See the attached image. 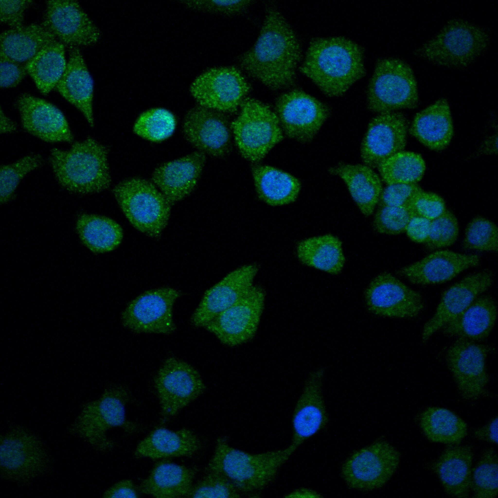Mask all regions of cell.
I'll use <instances>...</instances> for the list:
<instances>
[{
  "label": "cell",
  "instance_id": "obj_55",
  "mask_svg": "<svg viewBox=\"0 0 498 498\" xmlns=\"http://www.w3.org/2000/svg\"><path fill=\"white\" fill-rule=\"evenodd\" d=\"M140 492L133 481L129 479L120 480L107 489L103 498H137Z\"/></svg>",
  "mask_w": 498,
  "mask_h": 498
},
{
  "label": "cell",
  "instance_id": "obj_54",
  "mask_svg": "<svg viewBox=\"0 0 498 498\" xmlns=\"http://www.w3.org/2000/svg\"><path fill=\"white\" fill-rule=\"evenodd\" d=\"M431 220L417 215H412L406 229L408 237L412 241L424 243L429 234Z\"/></svg>",
  "mask_w": 498,
  "mask_h": 498
},
{
  "label": "cell",
  "instance_id": "obj_30",
  "mask_svg": "<svg viewBox=\"0 0 498 498\" xmlns=\"http://www.w3.org/2000/svg\"><path fill=\"white\" fill-rule=\"evenodd\" d=\"M473 459L471 446L455 445L445 449L432 463L431 468L448 495L457 498L469 497Z\"/></svg>",
  "mask_w": 498,
  "mask_h": 498
},
{
  "label": "cell",
  "instance_id": "obj_20",
  "mask_svg": "<svg viewBox=\"0 0 498 498\" xmlns=\"http://www.w3.org/2000/svg\"><path fill=\"white\" fill-rule=\"evenodd\" d=\"M259 270V266L256 264L242 266L207 290L190 318L191 325L204 328L220 313L246 296L253 287V281Z\"/></svg>",
  "mask_w": 498,
  "mask_h": 498
},
{
  "label": "cell",
  "instance_id": "obj_42",
  "mask_svg": "<svg viewBox=\"0 0 498 498\" xmlns=\"http://www.w3.org/2000/svg\"><path fill=\"white\" fill-rule=\"evenodd\" d=\"M177 125L174 114L162 107L148 109L138 117L133 125L134 133L147 141L158 142L170 137Z\"/></svg>",
  "mask_w": 498,
  "mask_h": 498
},
{
  "label": "cell",
  "instance_id": "obj_39",
  "mask_svg": "<svg viewBox=\"0 0 498 498\" xmlns=\"http://www.w3.org/2000/svg\"><path fill=\"white\" fill-rule=\"evenodd\" d=\"M419 424L425 437L434 443L458 445L467 434L466 423L444 408H427L420 414Z\"/></svg>",
  "mask_w": 498,
  "mask_h": 498
},
{
  "label": "cell",
  "instance_id": "obj_38",
  "mask_svg": "<svg viewBox=\"0 0 498 498\" xmlns=\"http://www.w3.org/2000/svg\"><path fill=\"white\" fill-rule=\"evenodd\" d=\"M76 230L82 243L96 253L111 251L117 248L123 238L120 225L103 215L83 213L76 221Z\"/></svg>",
  "mask_w": 498,
  "mask_h": 498
},
{
  "label": "cell",
  "instance_id": "obj_22",
  "mask_svg": "<svg viewBox=\"0 0 498 498\" xmlns=\"http://www.w3.org/2000/svg\"><path fill=\"white\" fill-rule=\"evenodd\" d=\"M493 281V272L486 269L466 276L445 290L433 315L423 328L422 341H427L458 316L490 288Z\"/></svg>",
  "mask_w": 498,
  "mask_h": 498
},
{
  "label": "cell",
  "instance_id": "obj_7",
  "mask_svg": "<svg viewBox=\"0 0 498 498\" xmlns=\"http://www.w3.org/2000/svg\"><path fill=\"white\" fill-rule=\"evenodd\" d=\"M0 466L2 480L21 485L50 474L53 467L42 440L17 424L12 425L0 436Z\"/></svg>",
  "mask_w": 498,
  "mask_h": 498
},
{
  "label": "cell",
  "instance_id": "obj_17",
  "mask_svg": "<svg viewBox=\"0 0 498 498\" xmlns=\"http://www.w3.org/2000/svg\"><path fill=\"white\" fill-rule=\"evenodd\" d=\"M266 292L259 285L220 313L204 328L224 345L234 347L253 339L264 311Z\"/></svg>",
  "mask_w": 498,
  "mask_h": 498
},
{
  "label": "cell",
  "instance_id": "obj_32",
  "mask_svg": "<svg viewBox=\"0 0 498 498\" xmlns=\"http://www.w3.org/2000/svg\"><path fill=\"white\" fill-rule=\"evenodd\" d=\"M497 306L489 296L477 298L466 309L442 329L447 337L478 342L486 338L493 329Z\"/></svg>",
  "mask_w": 498,
  "mask_h": 498
},
{
  "label": "cell",
  "instance_id": "obj_28",
  "mask_svg": "<svg viewBox=\"0 0 498 498\" xmlns=\"http://www.w3.org/2000/svg\"><path fill=\"white\" fill-rule=\"evenodd\" d=\"M56 88L68 102L94 126L93 112V82L79 49L70 47L66 70Z\"/></svg>",
  "mask_w": 498,
  "mask_h": 498
},
{
  "label": "cell",
  "instance_id": "obj_12",
  "mask_svg": "<svg viewBox=\"0 0 498 498\" xmlns=\"http://www.w3.org/2000/svg\"><path fill=\"white\" fill-rule=\"evenodd\" d=\"M160 406V422L168 423L202 395L206 386L198 371L187 362L169 357L162 363L154 379Z\"/></svg>",
  "mask_w": 498,
  "mask_h": 498
},
{
  "label": "cell",
  "instance_id": "obj_56",
  "mask_svg": "<svg viewBox=\"0 0 498 498\" xmlns=\"http://www.w3.org/2000/svg\"><path fill=\"white\" fill-rule=\"evenodd\" d=\"M475 438L494 445L498 443V416L492 418L485 425L475 430Z\"/></svg>",
  "mask_w": 498,
  "mask_h": 498
},
{
  "label": "cell",
  "instance_id": "obj_40",
  "mask_svg": "<svg viewBox=\"0 0 498 498\" xmlns=\"http://www.w3.org/2000/svg\"><path fill=\"white\" fill-rule=\"evenodd\" d=\"M64 45L58 40L50 44L26 64L29 74L43 94L56 87L67 67Z\"/></svg>",
  "mask_w": 498,
  "mask_h": 498
},
{
  "label": "cell",
  "instance_id": "obj_4",
  "mask_svg": "<svg viewBox=\"0 0 498 498\" xmlns=\"http://www.w3.org/2000/svg\"><path fill=\"white\" fill-rule=\"evenodd\" d=\"M108 149L89 137L68 150L53 148L49 162L59 185L68 192L90 195L107 190L111 184Z\"/></svg>",
  "mask_w": 498,
  "mask_h": 498
},
{
  "label": "cell",
  "instance_id": "obj_23",
  "mask_svg": "<svg viewBox=\"0 0 498 498\" xmlns=\"http://www.w3.org/2000/svg\"><path fill=\"white\" fill-rule=\"evenodd\" d=\"M408 130V120L401 112L382 113L373 118L361 144L364 164L377 168L391 156L404 151Z\"/></svg>",
  "mask_w": 498,
  "mask_h": 498
},
{
  "label": "cell",
  "instance_id": "obj_24",
  "mask_svg": "<svg viewBox=\"0 0 498 498\" xmlns=\"http://www.w3.org/2000/svg\"><path fill=\"white\" fill-rule=\"evenodd\" d=\"M324 369L311 371L292 416V436L288 445L295 452L306 440L324 429L329 422L322 392Z\"/></svg>",
  "mask_w": 498,
  "mask_h": 498
},
{
  "label": "cell",
  "instance_id": "obj_16",
  "mask_svg": "<svg viewBox=\"0 0 498 498\" xmlns=\"http://www.w3.org/2000/svg\"><path fill=\"white\" fill-rule=\"evenodd\" d=\"M275 108L283 133L303 144L313 140L330 114L326 104L298 89L281 94Z\"/></svg>",
  "mask_w": 498,
  "mask_h": 498
},
{
  "label": "cell",
  "instance_id": "obj_52",
  "mask_svg": "<svg viewBox=\"0 0 498 498\" xmlns=\"http://www.w3.org/2000/svg\"><path fill=\"white\" fill-rule=\"evenodd\" d=\"M31 0H0V22L10 28L23 25L26 10L32 4Z\"/></svg>",
  "mask_w": 498,
  "mask_h": 498
},
{
  "label": "cell",
  "instance_id": "obj_43",
  "mask_svg": "<svg viewBox=\"0 0 498 498\" xmlns=\"http://www.w3.org/2000/svg\"><path fill=\"white\" fill-rule=\"evenodd\" d=\"M498 487V456L493 448L483 451L472 471L471 491L473 497L493 498Z\"/></svg>",
  "mask_w": 498,
  "mask_h": 498
},
{
  "label": "cell",
  "instance_id": "obj_58",
  "mask_svg": "<svg viewBox=\"0 0 498 498\" xmlns=\"http://www.w3.org/2000/svg\"><path fill=\"white\" fill-rule=\"evenodd\" d=\"M18 129L17 124L9 118L0 109V133L11 134Z\"/></svg>",
  "mask_w": 498,
  "mask_h": 498
},
{
  "label": "cell",
  "instance_id": "obj_14",
  "mask_svg": "<svg viewBox=\"0 0 498 498\" xmlns=\"http://www.w3.org/2000/svg\"><path fill=\"white\" fill-rule=\"evenodd\" d=\"M493 348L466 339L457 338L445 354L447 367L461 397L474 401L486 396L489 375L487 357Z\"/></svg>",
  "mask_w": 498,
  "mask_h": 498
},
{
  "label": "cell",
  "instance_id": "obj_25",
  "mask_svg": "<svg viewBox=\"0 0 498 498\" xmlns=\"http://www.w3.org/2000/svg\"><path fill=\"white\" fill-rule=\"evenodd\" d=\"M16 105L23 129L46 142H71L73 136L63 112L51 103L30 94L20 95Z\"/></svg>",
  "mask_w": 498,
  "mask_h": 498
},
{
  "label": "cell",
  "instance_id": "obj_59",
  "mask_svg": "<svg viewBox=\"0 0 498 498\" xmlns=\"http://www.w3.org/2000/svg\"><path fill=\"white\" fill-rule=\"evenodd\" d=\"M479 153L490 155L497 153V136L493 135L487 138L480 146Z\"/></svg>",
  "mask_w": 498,
  "mask_h": 498
},
{
  "label": "cell",
  "instance_id": "obj_45",
  "mask_svg": "<svg viewBox=\"0 0 498 498\" xmlns=\"http://www.w3.org/2000/svg\"><path fill=\"white\" fill-rule=\"evenodd\" d=\"M463 246L469 250L497 251L498 231L496 225L486 217L481 216L474 217L466 227Z\"/></svg>",
  "mask_w": 498,
  "mask_h": 498
},
{
  "label": "cell",
  "instance_id": "obj_47",
  "mask_svg": "<svg viewBox=\"0 0 498 498\" xmlns=\"http://www.w3.org/2000/svg\"><path fill=\"white\" fill-rule=\"evenodd\" d=\"M459 231L456 217L446 210L442 214L431 220L429 234L424 244L429 249L449 246L456 241Z\"/></svg>",
  "mask_w": 498,
  "mask_h": 498
},
{
  "label": "cell",
  "instance_id": "obj_10",
  "mask_svg": "<svg viewBox=\"0 0 498 498\" xmlns=\"http://www.w3.org/2000/svg\"><path fill=\"white\" fill-rule=\"evenodd\" d=\"M231 128L241 156L252 162L264 159L284 138L276 113L254 98L244 101L240 114L231 123Z\"/></svg>",
  "mask_w": 498,
  "mask_h": 498
},
{
  "label": "cell",
  "instance_id": "obj_48",
  "mask_svg": "<svg viewBox=\"0 0 498 498\" xmlns=\"http://www.w3.org/2000/svg\"><path fill=\"white\" fill-rule=\"evenodd\" d=\"M412 215L407 206H380L374 218V227L380 233L400 234L405 231Z\"/></svg>",
  "mask_w": 498,
  "mask_h": 498
},
{
  "label": "cell",
  "instance_id": "obj_57",
  "mask_svg": "<svg viewBox=\"0 0 498 498\" xmlns=\"http://www.w3.org/2000/svg\"><path fill=\"white\" fill-rule=\"evenodd\" d=\"M285 498H321L322 495L318 492L306 488L295 489L284 496Z\"/></svg>",
  "mask_w": 498,
  "mask_h": 498
},
{
  "label": "cell",
  "instance_id": "obj_50",
  "mask_svg": "<svg viewBox=\"0 0 498 498\" xmlns=\"http://www.w3.org/2000/svg\"><path fill=\"white\" fill-rule=\"evenodd\" d=\"M252 0H190L187 5L193 9L210 14L231 16L244 12Z\"/></svg>",
  "mask_w": 498,
  "mask_h": 498
},
{
  "label": "cell",
  "instance_id": "obj_49",
  "mask_svg": "<svg viewBox=\"0 0 498 498\" xmlns=\"http://www.w3.org/2000/svg\"><path fill=\"white\" fill-rule=\"evenodd\" d=\"M412 215L432 220L446 210L444 199L437 194L423 190L416 194L407 206Z\"/></svg>",
  "mask_w": 498,
  "mask_h": 498
},
{
  "label": "cell",
  "instance_id": "obj_8",
  "mask_svg": "<svg viewBox=\"0 0 498 498\" xmlns=\"http://www.w3.org/2000/svg\"><path fill=\"white\" fill-rule=\"evenodd\" d=\"M112 192L132 226L151 238H160L168 224L171 204L152 181L129 178L118 183Z\"/></svg>",
  "mask_w": 498,
  "mask_h": 498
},
{
  "label": "cell",
  "instance_id": "obj_2",
  "mask_svg": "<svg viewBox=\"0 0 498 498\" xmlns=\"http://www.w3.org/2000/svg\"><path fill=\"white\" fill-rule=\"evenodd\" d=\"M363 51L342 36L318 37L310 41L300 71L328 96L338 97L365 73Z\"/></svg>",
  "mask_w": 498,
  "mask_h": 498
},
{
  "label": "cell",
  "instance_id": "obj_21",
  "mask_svg": "<svg viewBox=\"0 0 498 498\" xmlns=\"http://www.w3.org/2000/svg\"><path fill=\"white\" fill-rule=\"evenodd\" d=\"M42 24L57 40L70 47L92 45L101 35L88 14L74 0L47 1Z\"/></svg>",
  "mask_w": 498,
  "mask_h": 498
},
{
  "label": "cell",
  "instance_id": "obj_37",
  "mask_svg": "<svg viewBox=\"0 0 498 498\" xmlns=\"http://www.w3.org/2000/svg\"><path fill=\"white\" fill-rule=\"evenodd\" d=\"M296 252L302 264L331 274L339 273L345 261L341 241L328 234L300 241Z\"/></svg>",
  "mask_w": 498,
  "mask_h": 498
},
{
  "label": "cell",
  "instance_id": "obj_19",
  "mask_svg": "<svg viewBox=\"0 0 498 498\" xmlns=\"http://www.w3.org/2000/svg\"><path fill=\"white\" fill-rule=\"evenodd\" d=\"M366 307L372 314L383 317L409 319L419 315L424 307L422 296L391 273L379 274L364 293Z\"/></svg>",
  "mask_w": 498,
  "mask_h": 498
},
{
  "label": "cell",
  "instance_id": "obj_9",
  "mask_svg": "<svg viewBox=\"0 0 498 498\" xmlns=\"http://www.w3.org/2000/svg\"><path fill=\"white\" fill-rule=\"evenodd\" d=\"M418 103L417 83L411 66L397 58L379 60L368 85V109L379 114L413 109Z\"/></svg>",
  "mask_w": 498,
  "mask_h": 498
},
{
  "label": "cell",
  "instance_id": "obj_15",
  "mask_svg": "<svg viewBox=\"0 0 498 498\" xmlns=\"http://www.w3.org/2000/svg\"><path fill=\"white\" fill-rule=\"evenodd\" d=\"M251 89L241 71L233 66L209 69L192 82L189 91L198 105L224 113L235 112Z\"/></svg>",
  "mask_w": 498,
  "mask_h": 498
},
{
  "label": "cell",
  "instance_id": "obj_41",
  "mask_svg": "<svg viewBox=\"0 0 498 498\" xmlns=\"http://www.w3.org/2000/svg\"><path fill=\"white\" fill-rule=\"evenodd\" d=\"M377 168L382 180L387 185L416 184L424 175L426 164L420 154L402 151L386 160Z\"/></svg>",
  "mask_w": 498,
  "mask_h": 498
},
{
  "label": "cell",
  "instance_id": "obj_11",
  "mask_svg": "<svg viewBox=\"0 0 498 498\" xmlns=\"http://www.w3.org/2000/svg\"><path fill=\"white\" fill-rule=\"evenodd\" d=\"M400 461L396 448L379 438L352 453L342 464L341 475L349 488L371 492L386 485L397 471Z\"/></svg>",
  "mask_w": 498,
  "mask_h": 498
},
{
  "label": "cell",
  "instance_id": "obj_27",
  "mask_svg": "<svg viewBox=\"0 0 498 498\" xmlns=\"http://www.w3.org/2000/svg\"><path fill=\"white\" fill-rule=\"evenodd\" d=\"M206 161L204 154L192 152L157 167L152 174L151 181L172 205L195 190Z\"/></svg>",
  "mask_w": 498,
  "mask_h": 498
},
{
  "label": "cell",
  "instance_id": "obj_33",
  "mask_svg": "<svg viewBox=\"0 0 498 498\" xmlns=\"http://www.w3.org/2000/svg\"><path fill=\"white\" fill-rule=\"evenodd\" d=\"M197 471L196 467L162 460L155 464L139 489L156 498L188 497Z\"/></svg>",
  "mask_w": 498,
  "mask_h": 498
},
{
  "label": "cell",
  "instance_id": "obj_31",
  "mask_svg": "<svg viewBox=\"0 0 498 498\" xmlns=\"http://www.w3.org/2000/svg\"><path fill=\"white\" fill-rule=\"evenodd\" d=\"M453 130L449 103L442 98L415 114L409 132L427 148L441 151L450 143Z\"/></svg>",
  "mask_w": 498,
  "mask_h": 498
},
{
  "label": "cell",
  "instance_id": "obj_18",
  "mask_svg": "<svg viewBox=\"0 0 498 498\" xmlns=\"http://www.w3.org/2000/svg\"><path fill=\"white\" fill-rule=\"evenodd\" d=\"M182 133L186 142L206 155L220 158L231 149V123L226 114L198 104L186 112Z\"/></svg>",
  "mask_w": 498,
  "mask_h": 498
},
{
  "label": "cell",
  "instance_id": "obj_6",
  "mask_svg": "<svg viewBox=\"0 0 498 498\" xmlns=\"http://www.w3.org/2000/svg\"><path fill=\"white\" fill-rule=\"evenodd\" d=\"M491 36L486 27L463 18H454L447 21L413 53L437 65L464 69L486 51Z\"/></svg>",
  "mask_w": 498,
  "mask_h": 498
},
{
  "label": "cell",
  "instance_id": "obj_35",
  "mask_svg": "<svg viewBox=\"0 0 498 498\" xmlns=\"http://www.w3.org/2000/svg\"><path fill=\"white\" fill-rule=\"evenodd\" d=\"M57 40L42 24L10 28L1 33L0 54L26 64L46 47Z\"/></svg>",
  "mask_w": 498,
  "mask_h": 498
},
{
  "label": "cell",
  "instance_id": "obj_3",
  "mask_svg": "<svg viewBox=\"0 0 498 498\" xmlns=\"http://www.w3.org/2000/svg\"><path fill=\"white\" fill-rule=\"evenodd\" d=\"M294 452L287 446L260 453H250L232 446L226 436L216 439L204 470L218 472L228 479L243 497H257L276 480Z\"/></svg>",
  "mask_w": 498,
  "mask_h": 498
},
{
  "label": "cell",
  "instance_id": "obj_46",
  "mask_svg": "<svg viewBox=\"0 0 498 498\" xmlns=\"http://www.w3.org/2000/svg\"><path fill=\"white\" fill-rule=\"evenodd\" d=\"M242 494L224 476L213 471L204 470L202 477L195 483L188 495L190 498H235Z\"/></svg>",
  "mask_w": 498,
  "mask_h": 498
},
{
  "label": "cell",
  "instance_id": "obj_1",
  "mask_svg": "<svg viewBox=\"0 0 498 498\" xmlns=\"http://www.w3.org/2000/svg\"><path fill=\"white\" fill-rule=\"evenodd\" d=\"M301 56L295 32L280 11L270 5L256 41L238 61L249 76L277 90L294 84Z\"/></svg>",
  "mask_w": 498,
  "mask_h": 498
},
{
  "label": "cell",
  "instance_id": "obj_53",
  "mask_svg": "<svg viewBox=\"0 0 498 498\" xmlns=\"http://www.w3.org/2000/svg\"><path fill=\"white\" fill-rule=\"evenodd\" d=\"M0 87L10 88L17 86L28 74L26 64L0 56Z\"/></svg>",
  "mask_w": 498,
  "mask_h": 498
},
{
  "label": "cell",
  "instance_id": "obj_13",
  "mask_svg": "<svg viewBox=\"0 0 498 498\" xmlns=\"http://www.w3.org/2000/svg\"><path fill=\"white\" fill-rule=\"evenodd\" d=\"M180 294L177 289L166 286L143 292L122 311V324L136 334H172L177 329L173 318V307Z\"/></svg>",
  "mask_w": 498,
  "mask_h": 498
},
{
  "label": "cell",
  "instance_id": "obj_36",
  "mask_svg": "<svg viewBox=\"0 0 498 498\" xmlns=\"http://www.w3.org/2000/svg\"><path fill=\"white\" fill-rule=\"evenodd\" d=\"M252 173L257 195L267 204L283 206L297 199L301 185L296 177L268 165L254 166Z\"/></svg>",
  "mask_w": 498,
  "mask_h": 498
},
{
  "label": "cell",
  "instance_id": "obj_26",
  "mask_svg": "<svg viewBox=\"0 0 498 498\" xmlns=\"http://www.w3.org/2000/svg\"><path fill=\"white\" fill-rule=\"evenodd\" d=\"M480 262L478 254L441 250L401 268L397 273L414 285H432L448 281L462 271L478 266Z\"/></svg>",
  "mask_w": 498,
  "mask_h": 498
},
{
  "label": "cell",
  "instance_id": "obj_5",
  "mask_svg": "<svg viewBox=\"0 0 498 498\" xmlns=\"http://www.w3.org/2000/svg\"><path fill=\"white\" fill-rule=\"evenodd\" d=\"M130 397L129 390L123 385L107 386L98 399L82 404L68 432L81 439L98 452L111 450L115 443L107 435L109 430L121 427L133 432L139 428L137 424L126 418L125 407Z\"/></svg>",
  "mask_w": 498,
  "mask_h": 498
},
{
  "label": "cell",
  "instance_id": "obj_44",
  "mask_svg": "<svg viewBox=\"0 0 498 498\" xmlns=\"http://www.w3.org/2000/svg\"><path fill=\"white\" fill-rule=\"evenodd\" d=\"M44 159L38 153H31L12 163L0 166V203L5 204L14 196L22 179L31 172L44 164Z\"/></svg>",
  "mask_w": 498,
  "mask_h": 498
},
{
  "label": "cell",
  "instance_id": "obj_34",
  "mask_svg": "<svg viewBox=\"0 0 498 498\" xmlns=\"http://www.w3.org/2000/svg\"><path fill=\"white\" fill-rule=\"evenodd\" d=\"M329 172L343 180L364 215L373 213L383 190L381 180L373 168L365 164L339 162Z\"/></svg>",
  "mask_w": 498,
  "mask_h": 498
},
{
  "label": "cell",
  "instance_id": "obj_29",
  "mask_svg": "<svg viewBox=\"0 0 498 498\" xmlns=\"http://www.w3.org/2000/svg\"><path fill=\"white\" fill-rule=\"evenodd\" d=\"M202 447V442L194 432L187 428L171 430L155 428L137 446L135 457L153 459L191 457Z\"/></svg>",
  "mask_w": 498,
  "mask_h": 498
},
{
  "label": "cell",
  "instance_id": "obj_51",
  "mask_svg": "<svg viewBox=\"0 0 498 498\" xmlns=\"http://www.w3.org/2000/svg\"><path fill=\"white\" fill-rule=\"evenodd\" d=\"M422 190L416 184L388 185L383 189L378 203L380 206H407L413 197Z\"/></svg>",
  "mask_w": 498,
  "mask_h": 498
}]
</instances>
